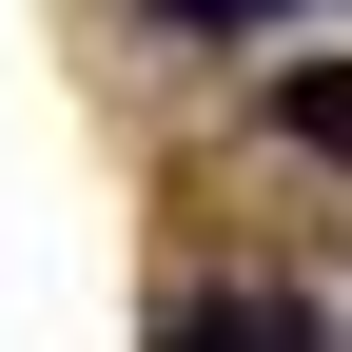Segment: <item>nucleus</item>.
Wrapping results in <instances>:
<instances>
[{
    "mask_svg": "<svg viewBox=\"0 0 352 352\" xmlns=\"http://www.w3.org/2000/svg\"><path fill=\"white\" fill-rule=\"evenodd\" d=\"M274 118H294L314 157H352V59H294V78H274Z\"/></svg>",
    "mask_w": 352,
    "mask_h": 352,
    "instance_id": "1",
    "label": "nucleus"
},
{
    "mask_svg": "<svg viewBox=\"0 0 352 352\" xmlns=\"http://www.w3.org/2000/svg\"><path fill=\"white\" fill-rule=\"evenodd\" d=\"M157 352H314V333H294V314H254V294H215V314H176Z\"/></svg>",
    "mask_w": 352,
    "mask_h": 352,
    "instance_id": "2",
    "label": "nucleus"
},
{
    "mask_svg": "<svg viewBox=\"0 0 352 352\" xmlns=\"http://www.w3.org/2000/svg\"><path fill=\"white\" fill-rule=\"evenodd\" d=\"M157 20H196V39H254V20H274V0H157Z\"/></svg>",
    "mask_w": 352,
    "mask_h": 352,
    "instance_id": "3",
    "label": "nucleus"
}]
</instances>
